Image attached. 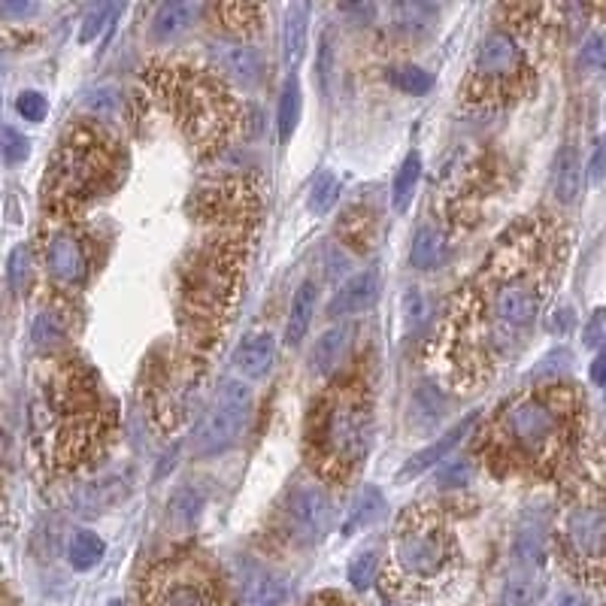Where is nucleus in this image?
Wrapping results in <instances>:
<instances>
[{
  "label": "nucleus",
  "instance_id": "obj_29",
  "mask_svg": "<svg viewBox=\"0 0 606 606\" xmlns=\"http://www.w3.org/2000/svg\"><path fill=\"white\" fill-rule=\"evenodd\" d=\"M300 107H303V100H300V82H297V76L291 73V76L285 79V85H282L279 110H276V128H279V143H282V146H285V143L294 137V131H297Z\"/></svg>",
  "mask_w": 606,
  "mask_h": 606
},
{
  "label": "nucleus",
  "instance_id": "obj_6",
  "mask_svg": "<svg viewBox=\"0 0 606 606\" xmlns=\"http://www.w3.org/2000/svg\"><path fill=\"white\" fill-rule=\"evenodd\" d=\"M461 573V543L449 516L431 503H413L400 513L388 561L385 585L410 600H425L449 591Z\"/></svg>",
  "mask_w": 606,
  "mask_h": 606
},
{
  "label": "nucleus",
  "instance_id": "obj_45",
  "mask_svg": "<svg viewBox=\"0 0 606 606\" xmlns=\"http://www.w3.org/2000/svg\"><path fill=\"white\" fill-rule=\"evenodd\" d=\"M603 176H606V137L597 143V149L588 161V179L597 185V182H603Z\"/></svg>",
  "mask_w": 606,
  "mask_h": 606
},
{
  "label": "nucleus",
  "instance_id": "obj_35",
  "mask_svg": "<svg viewBox=\"0 0 606 606\" xmlns=\"http://www.w3.org/2000/svg\"><path fill=\"white\" fill-rule=\"evenodd\" d=\"M337 194H340V179H337L334 173L319 176V182L313 185V194H310V210H313L316 216L331 213V207H334Z\"/></svg>",
  "mask_w": 606,
  "mask_h": 606
},
{
  "label": "nucleus",
  "instance_id": "obj_32",
  "mask_svg": "<svg viewBox=\"0 0 606 606\" xmlns=\"http://www.w3.org/2000/svg\"><path fill=\"white\" fill-rule=\"evenodd\" d=\"M379 510H382V491H376L370 485L361 488L358 497H355V503H352L349 516H346V522H343V537H352L358 528L370 525L379 516Z\"/></svg>",
  "mask_w": 606,
  "mask_h": 606
},
{
  "label": "nucleus",
  "instance_id": "obj_19",
  "mask_svg": "<svg viewBox=\"0 0 606 606\" xmlns=\"http://www.w3.org/2000/svg\"><path fill=\"white\" fill-rule=\"evenodd\" d=\"M276 361V340L267 331H252L240 340L234 352V364L246 379H264Z\"/></svg>",
  "mask_w": 606,
  "mask_h": 606
},
{
  "label": "nucleus",
  "instance_id": "obj_4",
  "mask_svg": "<svg viewBox=\"0 0 606 606\" xmlns=\"http://www.w3.org/2000/svg\"><path fill=\"white\" fill-rule=\"evenodd\" d=\"M149 88L167 107L179 131L200 155H219L246 125V110L231 85L213 70L188 61H155L146 70Z\"/></svg>",
  "mask_w": 606,
  "mask_h": 606
},
{
  "label": "nucleus",
  "instance_id": "obj_36",
  "mask_svg": "<svg viewBox=\"0 0 606 606\" xmlns=\"http://www.w3.org/2000/svg\"><path fill=\"white\" fill-rule=\"evenodd\" d=\"M579 64H582V70H588V73L606 70V34L594 31V34L585 37V43H582V49H579Z\"/></svg>",
  "mask_w": 606,
  "mask_h": 606
},
{
  "label": "nucleus",
  "instance_id": "obj_3",
  "mask_svg": "<svg viewBox=\"0 0 606 606\" xmlns=\"http://www.w3.org/2000/svg\"><path fill=\"white\" fill-rule=\"evenodd\" d=\"M579 431V394L573 385L546 382L519 394L482 434L479 452L497 473H555L573 452Z\"/></svg>",
  "mask_w": 606,
  "mask_h": 606
},
{
  "label": "nucleus",
  "instance_id": "obj_12",
  "mask_svg": "<svg viewBox=\"0 0 606 606\" xmlns=\"http://www.w3.org/2000/svg\"><path fill=\"white\" fill-rule=\"evenodd\" d=\"M249 419H252V388L240 379H228L216 391L210 410L191 434L194 458H213L228 452L243 437Z\"/></svg>",
  "mask_w": 606,
  "mask_h": 606
},
{
  "label": "nucleus",
  "instance_id": "obj_39",
  "mask_svg": "<svg viewBox=\"0 0 606 606\" xmlns=\"http://www.w3.org/2000/svg\"><path fill=\"white\" fill-rule=\"evenodd\" d=\"M116 16V7L113 4H97V7H88L85 19H82V31H79V43H91L100 31L110 25V19Z\"/></svg>",
  "mask_w": 606,
  "mask_h": 606
},
{
  "label": "nucleus",
  "instance_id": "obj_28",
  "mask_svg": "<svg viewBox=\"0 0 606 606\" xmlns=\"http://www.w3.org/2000/svg\"><path fill=\"white\" fill-rule=\"evenodd\" d=\"M419 179H422V158L419 152H410L403 158L397 176H394V185H391V207L394 213H407L413 197H416V188H419Z\"/></svg>",
  "mask_w": 606,
  "mask_h": 606
},
{
  "label": "nucleus",
  "instance_id": "obj_9",
  "mask_svg": "<svg viewBox=\"0 0 606 606\" xmlns=\"http://www.w3.org/2000/svg\"><path fill=\"white\" fill-rule=\"evenodd\" d=\"M567 570L591 585L606 582V497L600 488H576L558 534Z\"/></svg>",
  "mask_w": 606,
  "mask_h": 606
},
{
  "label": "nucleus",
  "instance_id": "obj_23",
  "mask_svg": "<svg viewBox=\"0 0 606 606\" xmlns=\"http://www.w3.org/2000/svg\"><path fill=\"white\" fill-rule=\"evenodd\" d=\"M579 188H582V161H579V152L576 146H564L555 158V167H552V194L558 204H573L579 197Z\"/></svg>",
  "mask_w": 606,
  "mask_h": 606
},
{
  "label": "nucleus",
  "instance_id": "obj_13",
  "mask_svg": "<svg viewBox=\"0 0 606 606\" xmlns=\"http://www.w3.org/2000/svg\"><path fill=\"white\" fill-rule=\"evenodd\" d=\"M331 522H334L331 491L316 476L294 479L282 497V525L288 540H297L300 546H316L328 537Z\"/></svg>",
  "mask_w": 606,
  "mask_h": 606
},
{
  "label": "nucleus",
  "instance_id": "obj_24",
  "mask_svg": "<svg viewBox=\"0 0 606 606\" xmlns=\"http://www.w3.org/2000/svg\"><path fill=\"white\" fill-rule=\"evenodd\" d=\"M307 34H310V4H291L285 10V25H282V49L291 70L303 61Z\"/></svg>",
  "mask_w": 606,
  "mask_h": 606
},
{
  "label": "nucleus",
  "instance_id": "obj_50",
  "mask_svg": "<svg viewBox=\"0 0 606 606\" xmlns=\"http://www.w3.org/2000/svg\"><path fill=\"white\" fill-rule=\"evenodd\" d=\"M303 606H352L346 597H340V594H319V597H313L310 603H303Z\"/></svg>",
  "mask_w": 606,
  "mask_h": 606
},
{
  "label": "nucleus",
  "instance_id": "obj_14",
  "mask_svg": "<svg viewBox=\"0 0 606 606\" xmlns=\"http://www.w3.org/2000/svg\"><path fill=\"white\" fill-rule=\"evenodd\" d=\"M207 58H210V70L225 79L228 85L237 88H255L264 79V55L243 43V40H231V37H216L207 46Z\"/></svg>",
  "mask_w": 606,
  "mask_h": 606
},
{
  "label": "nucleus",
  "instance_id": "obj_5",
  "mask_svg": "<svg viewBox=\"0 0 606 606\" xmlns=\"http://www.w3.org/2000/svg\"><path fill=\"white\" fill-rule=\"evenodd\" d=\"M373 428V403L361 379L331 382L307 413L303 452L313 476L328 488H343L361 467Z\"/></svg>",
  "mask_w": 606,
  "mask_h": 606
},
{
  "label": "nucleus",
  "instance_id": "obj_49",
  "mask_svg": "<svg viewBox=\"0 0 606 606\" xmlns=\"http://www.w3.org/2000/svg\"><path fill=\"white\" fill-rule=\"evenodd\" d=\"M573 328V313L570 310H558L552 319H549V331L552 334H567Z\"/></svg>",
  "mask_w": 606,
  "mask_h": 606
},
{
  "label": "nucleus",
  "instance_id": "obj_41",
  "mask_svg": "<svg viewBox=\"0 0 606 606\" xmlns=\"http://www.w3.org/2000/svg\"><path fill=\"white\" fill-rule=\"evenodd\" d=\"M473 476H476L473 461L455 458V461H449V464L437 473V485H443V488H464V485L473 482Z\"/></svg>",
  "mask_w": 606,
  "mask_h": 606
},
{
  "label": "nucleus",
  "instance_id": "obj_8",
  "mask_svg": "<svg viewBox=\"0 0 606 606\" xmlns=\"http://www.w3.org/2000/svg\"><path fill=\"white\" fill-rule=\"evenodd\" d=\"M528 76V49L522 46L516 31L494 28L482 37L461 94L470 107H500L525 91Z\"/></svg>",
  "mask_w": 606,
  "mask_h": 606
},
{
  "label": "nucleus",
  "instance_id": "obj_40",
  "mask_svg": "<svg viewBox=\"0 0 606 606\" xmlns=\"http://www.w3.org/2000/svg\"><path fill=\"white\" fill-rule=\"evenodd\" d=\"M376 573H379V558H376V552H361V555L349 564V582H352L355 591L370 588L373 579H376Z\"/></svg>",
  "mask_w": 606,
  "mask_h": 606
},
{
  "label": "nucleus",
  "instance_id": "obj_27",
  "mask_svg": "<svg viewBox=\"0 0 606 606\" xmlns=\"http://www.w3.org/2000/svg\"><path fill=\"white\" fill-rule=\"evenodd\" d=\"M216 16L219 22L225 25V37L231 40H249L261 31V22H264V10L255 7V4H222L216 7Z\"/></svg>",
  "mask_w": 606,
  "mask_h": 606
},
{
  "label": "nucleus",
  "instance_id": "obj_48",
  "mask_svg": "<svg viewBox=\"0 0 606 606\" xmlns=\"http://www.w3.org/2000/svg\"><path fill=\"white\" fill-rule=\"evenodd\" d=\"M591 382L597 388H606V349H600L597 358L591 361Z\"/></svg>",
  "mask_w": 606,
  "mask_h": 606
},
{
  "label": "nucleus",
  "instance_id": "obj_51",
  "mask_svg": "<svg viewBox=\"0 0 606 606\" xmlns=\"http://www.w3.org/2000/svg\"><path fill=\"white\" fill-rule=\"evenodd\" d=\"M110 606H122V603H119V600H116V603H110Z\"/></svg>",
  "mask_w": 606,
  "mask_h": 606
},
{
  "label": "nucleus",
  "instance_id": "obj_21",
  "mask_svg": "<svg viewBox=\"0 0 606 606\" xmlns=\"http://www.w3.org/2000/svg\"><path fill=\"white\" fill-rule=\"evenodd\" d=\"M316 300H319L316 282H303L294 291L291 310H288V322H285V346L288 349H297L303 340H307L313 316H316Z\"/></svg>",
  "mask_w": 606,
  "mask_h": 606
},
{
  "label": "nucleus",
  "instance_id": "obj_1",
  "mask_svg": "<svg viewBox=\"0 0 606 606\" xmlns=\"http://www.w3.org/2000/svg\"><path fill=\"white\" fill-rule=\"evenodd\" d=\"M558 264V237L546 219H525L497 240L440 328L446 376L455 385L488 379L519 349L543 313Z\"/></svg>",
  "mask_w": 606,
  "mask_h": 606
},
{
  "label": "nucleus",
  "instance_id": "obj_22",
  "mask_svg": "<svg viewBox=\"0 0 606 606\" xmlns=\"http://www.w3.org/2000/svg\"><path fill=\"white\" fill-rule=\"evenodd\" d=\"M200 10H204V7L194 4V0H170V4H164L152 19V40L155 43L176 40L179 34H185L194 25Z\"/></svg>",
  "mask_w": 606,
  "mask_h": 606
},
{
  "label": "nucleus",
  "instance_id": "obj_18",
  "mask_svg": "<svg viewBox=\"0 0 606 606\" xmlns=\"http://www.w3.org/2000/svg\"><path fill=\"white\" fill-rule=\"evenodd\" d=\"M476 428V416H467L464 422H458L449 434H443L437 443H431V446H425L422 452H416L407 464L400 467V473H397V479H413V476H419V473H425L428 467H434V464H440V461H446L461 443H464V437L470 434Z\"/></svg>",
  "mask_w": 606,
  "mask_h": 606
},
{
  "label": "nucleus",
  "instance_id": "obj_34",
  "mask_svg": "<svg viewBox=\"0 0 606 606\" xmlns=\"http://www.w3.org/2000/svg\"><path fill=\"white\" fill-rule=\"evenodd\" d=\"M391 82H394V88H400V91H407V94L419 97V94H425V91L434 85V76H431L425 67L403 64V67L391 70Z\"/></svg>",
  "mask_w": 606,
  "mask_h": 606
},
{
  "label": "nucleus",
  "instance_id": "obj_11",
  "mask_svg": "<svg viewBox=\"0 0 606 606\" xmlns=\"http://www.w3.org/2000/svg\"><path fill=\"white\" fill-rule=\"evenodd\" d=\"M34 255H37V264L46 270L52 291H58V294L79 291L88 282V270H91L88 240H85L82 228L76 225V219L46 216Z\"/></svg>",
  "mask_w": 606,
  "mask_h": 606
},
{
  "label": "nucleus",
  "instance_id": "obj_26",
  "mask_svg": "<svg viewBox=\"0 0 606 606\" xmlns=\"http://www.w3.org/2000/svg\"><path fill=\"white\" fill-rule=\"evenodd\" d=\"M513 558H516V570H534V573H543L546 558H549V540H546V531H543L540 525H525V528L516 534Z\"/></svg>",
  "mask_w": 606,
  "mask_h": 606
},
{
  "label": "nucleus",
  "instance_id": "obj_44",
  "mask_svg": "<svg viewBox=\"0 0 606 606\" xmlns=\"http://www.w3.org/2000/svg\"><path fill=\"white\" fill-rule=\"evenodd\" d=\"M585 343H588V346L606 343V310H597V313L591 316V322L585 325Z\"/></svg>",
  "mask_w": 606,
  "mask_h": 606
},
{
  "label": "nucleus",
  "instance_id": "obj_33",
  "mask_svg": "<svg viewBox=\"0 0 606 606\" xmlns=\"http://www.w3.org/2000/svg\"><path fill=\"white\" fill-rule=\"evenodd\" d=\"M7 276H10V288L16 294H28L37 276V255L31 246H16L7 264Z\"/></svg>",
  "mask_w": 606,
  "mask_h": 606
},
{
  "label": "nucleus",
  "instance_id": "obj_37",
  "mask_svg": "<svg viewBox=\"0 0 606 606\" xmlns=\"http://www.w3.org/2000/svg\"><path fill=\"white\" fill-rule=\"evenodd\" d=\"M85 110L97 119H110L119 110V91L113 85H100L94 91H88L85 97Z\"/></svg>",
  "mask_w": 606,
  "mask_h": 606
},
{
  "label": "nucleus",
  "instance_id": "obj_20",
  "mask_svg": "<svg viewBox=\"0 0 606 606\" xmlns=\"http://www.w3.org/2000/svg\"><path fill=\"white\" fill-rule=\"evenodd\" d=\"M352 337H355V328L352 325H337L331 331H325L316 346H313V355H310V364L319 376H331L340 370V364L346 361L349 349H352Z\"/></svg>",
  "mask_w": 606,
  "mask_h": 606
},
{
  "label": "nucleus",
  "instance_id": "obj_10",
  "mask_svg": "<svg viewBox=\"0 0 606 606\" xmlns=\"http://www.w3.org/2000/svg\"><path fill=\"white\" fill-rule=\"evenodd\" d=\"M137 606H237L207 561L176 555L155 564L137 594Z\"/></svg>",
  "mask_w": 606,
  "mask_h": 606
},
{
  "label": "nucleus",
  "instance_id": "obj_16",
  "mask_svg": "<svg viewBox=\"0 0 606 606\" xmlns=\"http://www.w3.org/2000/svg\"><path fill=\"white\" fill-rule=\"evenodd\" d=\"M379 288H382V279L376 270H361L355 276H349L331 297L328 303V313L334 319H352V316H361L367 313L373 303L379 300Z\"/></svg>",
  "mask_w": 606,
  "mask_h": 606
},
{
  "label": "nucleus",
  "instance_id": "obj_43",
  "mask_svg": "<svg viewBox=\"0 0 606 606\" xmlns=\"http://www.w3.org/2000/svg\"><path fill=\"white\" fill-rule=\"evenodd\" d=\"M16 110L25 122H43L49 113V100L40 91H22L16 100Z\"/></svg>",
  "mask_w": 606,
  "mask_h": 606
},
{
  "label": "nucleus",
  "instance_id": "obj_17",
  "mask_svg": "<svg viewBox=\"0 0 606 606\" xmlns=\"http://www.w3.org/2000/svg\"><path fill=\"white\" fill-rule=\"evenodd\" d=\"M73 307L67 303V294H55L49 297L40 313L34 316V325H31V340L37 349H61L73 331Z\"/></svg>",
  "mask_w": 606,
  "mask_h": 606
},
{
  "label": "nucleus",
  "instance_id": "obj_7",
  "mask_svg": "<svg viewBox=\"0 0 606 606\" xmlns=\"http://www.w3.org/2000/svg\"><path fill=\"white\" fill-rule=\"evenodd\" d=\"M116 173V143L88 122L73 125L61 137L46 170V213L76 219L91 200L104 197L113 188Z\"/></svg>",
  "mask_w": 606,
  "mask_h": 606
},
{
  "label": "nucleus",
  "instance_id": "obj_47",
  "mask_svg": "<svg viewBox=\"0 0 606 606\" xmlns=\"http://www.w3.org/2000/svg\"><path fill=\"white\" fill-rule=\"evenodd\" d=\"M4 485H7V431H4V413H0V510H4Z\"/></svg>",
  "mask_w": 606,
  "mask_h": 606
},
{
  "label": "nucleus",
  "instance_id": "obj_38",
  "mask_svg": "<svg viewBox=\"0 0 606 606\" xmlns=\"http://www.w3.org/2000/svg\"><path fill=\"white\" fill-rule=\"evenodd\" d=\"M200 507H204V503H200V497H197L191 488H185V491H179V494L170 500V519L179 522V528H188V525L197 519Z\"/></svg>",
  "mask_w": 606,
  "mask_h": 606
},
{
  "label": "nucleus",
  "instance_id": "obj_46",
  "mask_svg": "<svg viewBox=\"0 0 606 606\" xmlns=\"http://www.w3.org/2000/svg\"><path fill=\"white\" fill-rule=\"evenodd\" d=\"M37 10H40L37 4H0V16H4L7 22L28 19V16H34Z\"/></svg>",
  "mask_w": 606,
  "mask_h": 606
},
{
  "label": "nucleus",
  "instance_id": "obj_30",
  "mask_svg": "<svg viewBox=\"0 0 606 606\" xmlns=\"http://www.w3.org/2000/svg\"><path fill=\"white\" fill-rule=\"evenodd\" d=\"M546 594V582L543 573L534 570H516L503 588V603L507 606H534L540 603V597Z\"/></svg>",
  "mask_w": 606,
  "mask_h": 606
},
{
  "label": "nucleus",
  "instance_id": "obj_25",
  "mask_svg": "<svg viewBox=\"0 0 606 606\" xmlns=\"http://www.w3.org/2000/svg\"><path fill=\"white\" fill-rule=\"evenodd\" d=\"M449 258V234L437 225H425L416 237H413V252L410 261L419 270H437L443 267Z\"/></svg>",
  "mask_w": 606,
  "mask_h": 606
},
{
  "label": "nucleus",
  "instance_id": "obj_31",
  "mask_svg": "<svg viewBox=\"0 0 606 606\" xmlns=\"http://www.w3.org/2000/svg\"><path fill=\"white\" fill-rule=\"evenodd\" d=\"M104 552H107V546H104V540H100L94 531H76L73 537H70V546H67V558H70V564L76 567V570H94L97 564H100V558H104Z\"/></svg>",
  "mask_w": 606,
  "mask_h": 606
},
{
  "label": "nucleus",
  "instance_id": "obj_15",
  "mask_svg": "<svg viewBox=\"0 0 606 606\" xmlns=\"http://www.w3.org/2000/svg\"><path fill=\"white\" fill-rule=\"evenodd\" d=\"M237 606H279L285 600V579L264 561L240 555L231 570Z\"/></svg>",
  "mask_w": 606,
  "mask_h": 606
},
{
  "label": "nucleus",
  "instance_id": "obj_2",
  "mask_svg": "<svg viewBox=\"0 0 606 606\" xmlns=\"http://www.w3.org/2000/svg\"><path fill=\"white\" fill-rule=\"evenodd\" d=\"M31 422L34 452L43 467L67 476L107 452L116 431V410L85 361L52 355L37 376Z\"/></svg>",
  "mask_w": 606,
  "mask_h": 606
},
{
  "label": "nucleus",
  "instance_id": "obj_42",
  "mask_svg": "<svg viewBox=\"0 0 606 606\" xmlns=\"http://www.w3.org/2000/svg\"><path fill=\"white\" fill-rule=\"evenodd\" d=\"M28 152H31L28 137H22L16 128H0V155H4L7 164H22Z\"/></svg>",
  "mask_w": 606,
  "mask_h": 606
}]
</instances>
